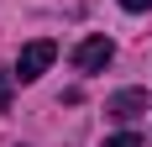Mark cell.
Masks as SVG:
<instances>
[{
    "label": "cell",
    "instance_id": "1",
    "mask_svg": "<svg viewBox=\"0 0 152 147\" xmlns=\"http://www.w3.org/2000/svg\"><path fill=\"white\" fill-rule=\"evenodd\" d=\"M53 58H58V42H53V37H37V42H26L21 53H16V79H21V84L42 79V74L53 68Z\"/></svg>",
    "mask_w": 152,
    "mask_h": 147
},
{
    "label": "cell",
    "instance_id": "2",
    "mask_svg": "<svg viewBox=\"0 0 152 147\" xmlns=\"http://www.w3.org/2000/svg\"><path fill=\"white\" fill-rule=\"evenodd\" d=\"M110 58H115V42H110V37H84V42L74 47V68H79V74L110 68Z\"/></svg>",
    "mask_w": 152,
    "mask_h": 147
},
{
    "label": "cell",
    "instance_id": "3",
    "mask_svg": "<svg viewBox=\"0 0 152 147\" xmlns=\"http://www.w3.org/2000/svg\"><path fill=\"white\" fill-rule=\"evenodd\" d=\"M142 110H147V89H121V95L105 100V116H115V121H131Z\"/></svg>",
    "mask_w": 152,
    "mask_h": 147
},
{
    "label": "cell",
    "instance_id": "4",
    "mask_svg": "<svg viewBox=\"0 0 152 147\" xmlns=\"http://www.w3.org/2000/svg\"><path fill=\"white\" fill-rule=\"evenodd\" d=\"M11 79H16V74H0V116L11 110Z\"/></svg>",
    "mask_w": 152,
    "mask_h": 147
},
{
    "label": "cell",
    "instance_id": "5",
    "mask_svg": "<svg viewBox=\"0 0 152 147\" xmlns=\"http://www.w3.org/2000/svg\"><path fill=\"white\" fill-rule=\"evenodd\" d=\"M105 147H142V137H137V132H121V137H110Z\"/></svg>",
    "mask_w": 152,
    "mask_h": 147
},
{
    "label": "cell",
    "instance_id": "6",
    "mask_svg": "<svg viewBox=\"0 0 152 147\" xmlns=\"http://www.w3.org/2000/svg\"><path fill=\"white\" fill-rule=\"evenodd\" d=\"M121 5H126V11H147L152 0H121Z\"/></svg>",
    "mask_w": 152,
    "mask_h": 147
}]
</instances>
